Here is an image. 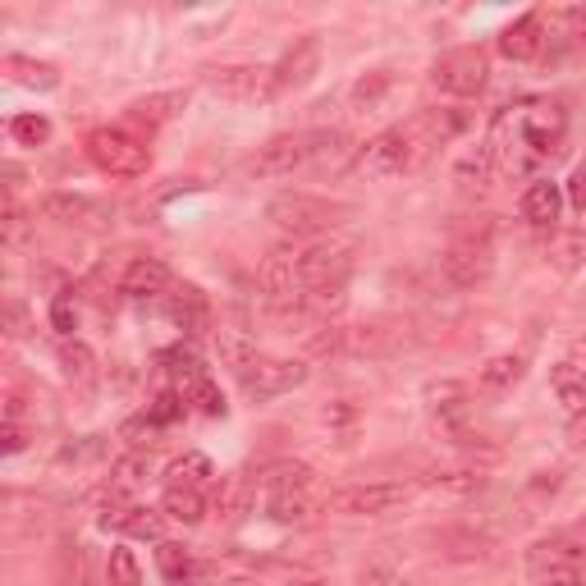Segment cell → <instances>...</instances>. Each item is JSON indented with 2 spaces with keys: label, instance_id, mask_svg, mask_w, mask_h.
Instances as JSON below:
<instances>
[{
  "label": "cell",
  "instance_id": "603a6c76",
  "mask_svg": "<svg viewBox=\"0 0 586 586\" xmlns=\"http://www.w3.org/2000/svg\"><path fill=\"white\" fill-rule=\"evenodd\" d=\"M431 541L440 546L444 559H463V564H473V559H486V554H490V541H486V536H477V531H454V527H444V531L431 536Z\"/></svg>",
  "mask_w": 586,
  "mask_h": 586
},
{
  "label": "cell",
  "instance_id": "f1b7e54d",
  "mask_svg": "<svg viewBox=\"0 0 586 586\" xmlns=\"http://www.w3.org/2000/svg\"><path fill=\"white\" fill-rule=\"evenodd\" d=\"M523 371H527V362H523L518 354H500V358H490V362L481 367V385H486V390H509V385L523 381Z\"/></svg>",
  "mask_w": 586,
  "mask_h": 586
},
{
  "label": "cell",
  "instance_id": "d6a6232c",
  "mask_svg": "<svg viewBox=\"0 0 586 586\" xmlns=\"http://www.w3.org/2000/svg\"><path fill=\"white\" fill-rule=\"evenodd\" d=\"M10 137L23 147H41V143H51V120H46V115H14Z\"/></svg>",
  "mask_w": 586,
  "mask_h": 586
},
{
  "label": "cell",
  "instance_id": "74e56055",
  "mask_svg": "<svg viewBox=\"0 0 586 586\" xmlns=\"http://www.w3.org/2000/svg\"><path fill=\"white\" fill-rule=\"evenodd\" d=\"M156 564H160V573H166V582H179L183 573H189L198 559L183 550V546H175V541H160V550H156Z\"/></svg>",
  "mask_w": 586,
  "mask_h": 586
},
{
  "label": "cell",
  "instance_id": "ffe728a7",
  "mask_svg": "<svg viewBox=\"0 0 586 586\" xmlns=\"http://www.w3.org/2000/svg\"><path fill=\"white\" fill-rule=\"evenodd\" d=\"M160 513L183 527H198L206 518V500L202 490H189V486H166V500H160Z\"/></svg>",
  "mask_w": 586,
  "mask_h": 586
},
{
  "label": "cell",
  "instance_id": "4dcf8cb0",
  "mask_svg": "<svg viewBox=\"0 0 586 586\" xmlns=\"http://www.w3.org/2000/svg\"><path fill=\"white\" fill-rule=\"evenodd\" d=\"M421 486L435 490V495H477L486 477L481 473H431V477H421Z\"/></svg>",
  "mask_w": 586,
  "mask_h": 586
},
{
  "label": "cell",
  "instance_id": "4fadbf2b",
  "mask_svg": "<svg viewBox=\"0 0 586 586\" xmlns=\"http://www.w3.org/2000/svg\"><path fill=\"white\" fill-rule=\"evenodd\" d=\"M170 289V266L160 256H133L120 275V294L124 298H160Z\"/></svg>",
  "mask_w": 586,
  "mask_h": 586
},
{
  "label": "cell",
  "instance_id": "52a82bcc",
  "mask_svg": "<svg viewBox=\"0 0 586 586\" xmlns=\"http://www.w3.org/2000/svg\"><path fill=\"white\" fill-rule=\"evenodd\" d=\"M408 500V486H394V481H381V486H344V490H331L321 500L325 513H339V518H381V513L398 509Z\"/></svg>",
  "mask_w": 586,
  "mask_h": 586
},
{
  "label": "cell",
  "instance_id": "7bdbcfd3",
  "mask_svg": "<svg viewBox=\"0 0 586 586\" xmlns=\"http://www.w3.org/2000/svg\"><path fill=\"white\" fill-rule=\"evenodd\" d=\"M23 444H28V431H23L19 421H5V427H0V450H5V454H19Z\"/></svg>",
  "mask_w": 586,
  "mask_h": 586
},
{
  "label": "cell",
  "instance_id": "9a60e30c",
  "mask_svg": "<svg viewBox=\"0 0 586 586\" xmlns=\"http://www.w3.org/2000/svg\"><path fill=\"white\" fill-rule=\"evenodd\" d=\"M546 46V23L541 14H523L518 23H509L500 33V56L504 60H536Z\"/></svg>",
  "mask_w": 586,
  "mask_h": 586
},
{
  "label": "cell",
  "instance_id": "836d02e7",
  "mask_svg": "<svg viewBox=\"0 0 586 586\" xmlns=\"http://www.w3.org/2000/svg\"><path fill=\"white\" fill-rule=\"evenodd\" d=\"M147 473H152L147 454H124V458H115V467H110V486L115 490H133L137 481H147Z\"/></svg>",
  "mask_w": 586,
  "mask_h": 586
},
{
  "label": "cell",
  "instance_id": "d590c367",
  "mask_svg": "<svg viewBox=\"0 0 586 586\" xmlns=\"http://www.w3.org/2000/svg\"><path fill=\"white\" fill-rule=\"evenodd\" d=\"M312 486H316V473L302 463H285L266 477V490H312Z\"/></svg>",
  "mask_w": 586,
  "mask_h": 586
},
{
  "label": "cell",
  "instance_id": "30bf717a",
  "mask_svg": "<svg viewBox=\"0 0 586 586\" xmlns=\"http://www.w3.org/2000/svg\"><path fill=\"white\" fill-rule=\"evenodd\" d=\"M321 69V37L308 33V37H298L285 56H279V64L271 69V87H275V97H289L294 87H302L312 74Z\"/></svg>",
  "mask_w": 586,
  "mask_h": 586
},
{
  "label": "cell",
  "instance_id": "c3c4849f",
  "mask_svg": "<svg viewBox=\"0 0 586 586\" xmlns=\"http://www.w3.org/2000/svg\"><path fill=\"white\" fill-rule=\"evenodd\" d=\"M564 23H569V37H573V41H582V37H586V10H569V14H564Z\"/></svg>",
  "mask_w": 586,
  "mask_h": 586
},
{
  "label": "cell",
  "instance_id": "d6986e66",
  "mask_svg": "<svg viewBox=\"0 0 586 586\" xmlns=\"http://www.w3.org/2000/svg\"><path fill=\"white\" fill-rule=\"evenodd\" d=\"M216 354H220V362L234 371V376L262 358V354H256V339L248 331H234V325H220V331H216Z\"/></svg>",
  "mask_w": 586,
  "mask_h": 586
},
{
  "label": "cell",
  "instance_id": "60d3db41",
  "mask_svg": "<svg viewBox=\"0 0 586 586\" xmlns=\"http://www.w3.org/2000/svg\"><path fill=\"white\" fill-rule=\"evenodd\" d=\"M120 435L133 444V454H143V444H156V435H160V427H156V421L143 412V417H133V421H124V427H120Z\"/></svg>",
  "mask_w": 586,
  "mask_h": 586
},
{
  "label": "cell",
  "instance_id": "ab89813d",
  "mask_svg": "<svg viewBox=\"0 0 586 586\" xmlns=\"http://www.w3.org/2000/svg\"><path fill=\"white\" fill-rule=\"evenodd\" d=\"M51 325H56V331H60L64 339L79 331V308H74V289H64V294H56V298H51Z\"/></svg>",
  "mask_w": 586,
  "mask_h": 586
},
{
  "label": "cell",
  "instance_id": "44dd1931",
  "mask_svg": "<svg viewBox=\"0 0 586 586\" xmlns=\"http://www.w3.org/2000/svg\"><path fill=\"white\" fill-rule=\"evenodd\" d=\"M5 74L19 87H33V92H51L60 83V69L46 64V60H28V56H5Z\"/></svg>",
  "mask_w": 586,
  "mask_h": 586
},
{
  "label": "cell",
  "instance_id": "4316f807",
  "mask_svg": "<svg viewBox=\"0 0 586 586\" xmlns=\"http://www.w3.org/2000/svg\"><path fill=\"white\" fill-rule=\"evenodd\" d=\"M115 527L124 536H137V541H156V546H160V536H166V523H160V513H152V509H124L120 518H115Z\"/></svg>",
  "mask_w": 586,
  "mask_h": 586
},
{
  "label": "cell",
  "instance_id": "2e32d148",
  "mask_svg": "<svg viewBox=\"0 0 586 586\" xmlns=\"http://www.w3.org/2000/svg\"><path fill=\"white\" fill-rule=\"evenodd\" d=\"M166 312H170V321L179 325V331H189V335L211 331V302H206L202 289H193V285L166 294Z\"/></svg>",
  "mask_w": 586,
  "mask_h": 586
},
{
  "label": "cell",
  "instance_id": "7c38bea8",
  "mask_svg": "<svg viewBox=\"0 0 586 586\" xmlns=\"http://www.w3.org/2000/svg\"><path fill=\"white\" fill-rule=\"evenodd\" d=\"M189 110V87H170V92H152V97H137L129 106V120L143 129H166L170 120Z\"/></svg>",
  "mask_w": 586,
  "mask_h": 586
},
{
  "label": "cell",
  "instance_id": "8fae6325",
  "mask_svg": "<svg viewBox=\"0 0 586 586\" xmlns=\"http://www.w3.org/2000/svg\"><path fill=\"white\" fill-rule=\"evenodd\" d=\"M559 137H564V110H559L554 101H536L531 110H523L518 120V143L541 160L559 147Z\"/></svg>",
  "mask_w": 586,
  "mask_h": 586
},
{
  "label": "cell",
  "instance_id": "83f0119b",
  "mask_svg": "<svg viewBox=\"0 0 586 586\" xmlns=\"http://www.w3.org/2000/svg\"><path fill=\"white\" fill-rule=\"evenodd\" d=\"M60 367L69 381H92L97 376V354L83 344V339H64L60 344Z\"/></svg>",
  "mask_w": 586,
  "mask_h": 586
},
{
  "label": "cell",
  "instance_id": "5b68a950",
  "mask_svg": "<svg viewBox=\"0 0 586 586\" xmlns=\"http://www.w3.org/2000/svg\"><path fill=\"white\" fill-rule=\"evenodd\" d=\"M202 87L220 101H275L271 69L262 64H206Z\"/></svg>",
  "mask_w": 586,
  "mask_h": 586
},
{
  "label": "cell",
  "instance_id": "ba28073f",
  "mask_svg": "<svg viewBox=\"0 0 586 586\" xmlns=\"http://www.w3.org/2000/svg\"><path fill=\"white\" fill-rule=\"evenodd\" d=\"M495 266V256H490V239L486 234H467V239H454L440 256V275L450 279L454 289H477L481 279L490 275Z\"/></svg>",
  "mask_w": 586,
  "mask_h": 586
},
{
  "label": "cell",
  "instance_id": "cb8c5ba5",
  "mask_svg": "<svg viewBox=\"0 0 586 586\" xmlns=\"http://www.w3.org/2000/svg\"><path fill=\"white\" fill-rule=\"evenodd\" d=\"M179 394H183V404H193L202 417H225V394L216 390V381H211L206 371L193 376V381H183Z\"/></svg>",
  "mask_w": 586,
  "mask_h": 586
},
{
  "label": "cell",
  "instance_id": "484cf974",
  "mask_svg": "<svg viewBox=\"0 0 586 586\" xmlns=\"http://www.w3.org/2000/svg\"><path fill=\"white\" fill-rule=\"evenodd\" d=\"M216 481V463H211L206 454H183L170 463V486H189V490H202Z\"/></svg>",
  "mask_w": 586,
  "mask_h": 586
},
{
  "label": "cell",
  "instance_id": "277c9868",
  "mask_svg": "<svg viewBox=\"0 0 586 586\" xmlns=\"http://www.w3.org/2000/svg\"><path fill=\"white\" fill-rule=\"evenodd\" d=\"M87 156H92V166L110 179H137L152 166L147 143L133 137L129 129H92L87 133Z\"/></svg>",
  "mask_w": 586,
  "mask_h": 586
},
{
  "label": "cell",
  "instance_id": "e575fe53",
  "mask_svg": "<svg viewBox=\"0 0 586 586\" xmlns=\"http://www.w3.org/2000/svg\"><path fill=\"white\" fill-rule=\"evenodd\" d=\"M106 582H110V586H143V569H137L133 550H110V559H106Z\"/></svg>",
  "mask_w": 586,
  "mask_h": 586
},
{
  "label": "cell",
  "instance_id": "7dc6e473",
  "mask_svg": "<svg viewBox=\"0 0 586 586\" xmlns=\"http://www.w3.org/2000/svg\"><path fill=\"white\" fill-rule=\"evenodd\" d=\"M5 325H10V335H14V339L28 335V331H23V325H28V316H23L19 302H10V308H5Z\"/></svg>",
  "mask_w": 586,
  "mask_h": 586
},
{
  "label": "cell",
  "instance_id": "f35d334b",
  "mask_svg": "<svg viewBox=\"0 0 586 586\" xmlns=\"http://www.w3.org/2000/svg\"><path fill=\"white\" fill-rule=\"evenodd\" d=\"M183 412H189V404H183V394H175V390L156 394L152 404H147V417L156 421V427H170V421H179Z\"/></svg>",
  "mask_w": 586,
  "mask_h": 586
},
{
  "label": "cell",
  "instance_id": "d4e9b609",
  "mask_svg": "<svg viewBox=\"0 0 586 586\" xmlns=\"http://www.w3.org/2000/svg\"><path fill=\"white\" fill-rule=\"evenodd\" d=\"M41 216L46 220H60V225H83L97 216V206H92L87 198H74V193H51L41 202Z\"/></svg>",
  "mask_w": 586,
  "mask_h": 586
},
{
  "label": "cell",
  "instance_id": "7a4b0ae2",
  "mask_svg": "<svg viewBox=\"0 0 586 586\" xmlns=\"http://www.w3.org/2000/svg\"><path fill=\"white\" fill-rule=\"evenodd\" d=\"M354 143L339 129H298V133H279L248 160L252 179H289L294 170L308 166H331V160L348 156Z\"/></svg>",
  "mask_w": 586,
  "mask_h": 586
},
{
  "label": "cell",
  "instance_id": "ac0fdd59",
  "mask_svg": "<svg viewBox=\"0 0 586 586\" xmlns=\"http://www.w3.org/2000/svg\"><path fill=\"white\" fill-rule=\"evenodd\" d=\"M404 344H408V335L398 331V325H385V321L348 331V348H354V354H394V348H404Z\"/></svg>",
  "mask_w": 586,
  "mask_h": 586
},
{
  "label": "cell",
  "instance_id": "bcb514c9",
  "mask_svg": "<svg viewBox=\"0 0 586 586\" xmlns=\"http://www.w3.org/2000/svg\"><path fill=\"white\" fill-rule=\"evenodd\" d=\"M569 202H573L577 211H586V166H577L573 179H569Z\"/></svg>",
  "mask_w": 586,
  "mask_h": 586
},
{
  "label": "cell",
  "instance_id": "f546056e",
  "mask_svg": "<svg viewBox=\"0 0 586 586\" xmlns=\"http://www.w3.org/2000/svg\"><path fill=\"white\" fill-rule=\"evenodd\" d=\"M490 170H495V147L481 143L477 152H467V156L458 160L454 179L463 183V189H477V183H486V179H490Z\"/></svg>",
  "mask_w": 586,
  "mask_h": 586
},
{
  "label": "cell",
  "instance_id": "e0dca14e",
  "mask_svg": "<svg viewBox=\"0 0 586 586\" xmlns=\"http://www.w3.org/2000/svg\"><path fill=\"white\" fill-rule=\"evenodd\" d=\"M559 211H564V189H559L554 179H536L531 189L523 193V220L536 225V229H546L559 220Z\"/></svg>",
  "mask_w": 586,
  "mask_h": 586
},
{
  "label": "cell",
  "instance_id": "9c48e42d",
  "mask_svg": "<svg viewBox=\"0 0 586 586\" xmlns=\"http://www.w3.org/2000/svg\"><path fill=\"white\" fill-rule=\"evenodd\" d=\"M308 381V367L294 362V358H256L252 367L239 371V385L248 398H275V394H289Z\"/></svg>",
  "mask_w": 586,
  "mask_h": 586
},
{
  "label": "cell",
  "instance_id": "b9f144b4",
  "mask_svg": "<svg viewBox=\"0 0 586 586\" xmlns=\"http://www.w3.org/2000/svg\"><path fill=\"white\" fill-rule=\"evenodd\" d=\"M554 385H559V398H564V404L573 408V412H582L586 408V376L577 381L569 367H559V376H554Z\"/></svg>",
  "mask_w": 586,
  "mask_h": 586
},
{
  "label": "cell",
  "instance_id": "5bb4252c",
  "mask_svg": "<svg viewBox=\"0 0 586 586\" xmlns=\"http://www.w3.org/2000/svg\"><path fill=\"white\" fill-rule=\"evenodd\" d=\"M252 504H256V481L248 473H234V477L220 481V490H216V518L225 527H239L252 513Z\"/></svg>",
  "mask_w": 586,
  "mask_h": 586
},
{
  "label": "cell",
  "instance_id": "8992f818",
  "mask_svg": "<svg viewBox=\"0 0 586 586\" xmlns=\"http://www.w3.org/2000/svg\"><path fill=\"white\" fill-rule=\"evenodd\" d=\"M486 74H490V60L481 46H454V51H444L431 69V83L440 92H450V97H477L486 87Z\"/></svg>",
  "mask_w": 586,
  "mask_h": 586
},
{
  "label": "cell",
  "instance_id": "3957f363",
  "mask_svg": "<svg viewBox=\"0 0 586 586\" xmlns=\"http://www.w3.org/2000/svg\"><path fill=\"white\" fill-rule=\"evenodd\" d=\"M266 216L285 234H294V239H321V234H331L339 220L354 216V206L325 202V198H312V193H285L266 206Z\"/></svg>",
  "mask_w": 586,
  "mask_h": 586
},
{
  "label": "cell",
  "instance_id": "6da1fadb",
  "mask_svg": "<svg viewBox=\"0 0 586 586\" xmlns=\"http://www.w3.org/2000/svg\"><path fill=\"white\" fill-rule=\"evenodd\" d=\"M467 124L473 120L463 110H421L408 124H394L381 137H371L354 166L367 179H398V175L417 170L421 160H431L444 143H454L458 133H467Z\"/></svg>",
  "mask_w": 586,
  "mask_h": 586
},
{
  "label": "cell",
  "instance_id": "f6af8a7d",
  "mask_svg": "<svg viewBox=\"0 0 586 586\" xmlns=\"http://www.w3.org/2000/svg\"><path fill=\"white\" fill-rule=\"evenodd\" d=\"M170 586H216V569H211V564H193L189 573H183L179 582H170Z\"/></svg>",
  "mask_w": 586,
  "mask_h": 586
},
{
  "label": "cell",
  "instance_id": "681fc988",
  "mask_svg": "<svg viewBox=\"0 0 586 586\" xmlns=\"http://www.w3.org/2000/svg\"><path fill=\"white\" fill-rule=\"evenodd\" d=\"M294 586H325V582H294Z\"/></svg>",
  "mask_w": 586,
  "mask_h": 586
},
{
  "label": "cell",
  "instance_id": "ee69618b",
  "mask_svg": "<svg viewBox=\"0 0 586 586\" xmlns=\"http://www.w3.org/2000/svg\"><path fill=\"white\" fill-rule=\"evenodd\" d=\"M582 243H586L582 234H573V239H564V243L554 248V262L564 266V271H573V266H577V252H582Z\"/></svg>",
  "mask_w": 586,
  "mask_h": 586
},
{
  "label": "cell",
  "instance_id": "1f68e13d",
  "mask_svg": "<svg viewBox=\"0 0 586 586\" xmlns=\"http://www.w3.org/2000/svg\"><path fill=\"white\" fill-rule=\"evenodd\" d=\"M390 87H394L390 69H371V74H362V79L354 83V106H358V110H376Z\"/></svg>",
  "mask_w": 586,
  "mask_h": 586
},
{
  "label": "cell",
  "instance_id": "7402d4cb",
  "mask_svg": "<svg viewBox=\"0 0 586 586\" xmlns=\"http://www.w3.org/2000/svg\"><path fill=\"white\" fill-rule=\"evenodd\" d=\"M266 513L275 523H308L316 513V500H312V490H271Z\"/></svg>",
  "mask_w": 586,
  "mask_h": 586
},
{
  "label": "cell",
  "instance_id": "8d00e7d4",
  "mask_svg": "<svg viewBox=\"0 0 586 586\" xmlns=\"http://www.w3.org/2000/svg\"><path fill=\"white\" fill-rule=\"evenodd\" d=\"M536 573V586H586L582 582V569L573 564V559H554V564H541L531 569Z\"/></svg>",
  "mask_w": 586,
  "mask_h": 586
}]
</instances>
